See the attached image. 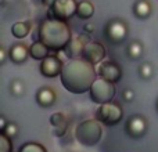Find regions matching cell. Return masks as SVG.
<instances>
[{
    "mask_svg": "<svg viewBox=\"0 0 158 152\" xmlns=\"http://www.w3.org/2000/svg\"><path fill=\"white\" fill-rule=\"evenodd\" d=\"M97 76V68L94 64L78 57L69 60L64 65L60 80L67 91L72 94H85L90 90Z\"/></svg>",
    "mask_w": 158,
    "mask_h": 152,
    "instance_id": "obj_1",
    "label": "cell"
},
{
    "mask_svg": "<svg viewBox=\"0 0 158 152\" xmlns=\"http://www.w3.org/2000/svg\"><path fill=\"white\" fill-rule=\"evenodd\" d=\"M38 39L49 47L50 51L58 54L72 40V32L67 21L47 17L39 25Z\"/></svg>",
    "mask_w": 158,
    "mask_h": 152,
    "instance_id": "obj_2",
    "label": "cell"
},
{
    "mask_svg": "<svg viewBox=\"0 0 158 152\" xmlns=\"http://www.w3.org/2000/svg\"><path fill=\"white\" fill-rule=\"evenodd\" d=\"M103 137V123L100 120L87 119L75 127V138L83 147H94Z\"/></svg>",
    "mask_w": 158,
    "mask_h": 152,
    "instance_id": "obj_3",
    "label": "cell"
},
{
    "mask_svg": "<svg viewBox=\"0 0 158 152\" xmlns=\"http://www.w3.org/2000/svg\"><path fill=\"white\" fill-rule=\"evenodd\" d=\"M115 94H117V89H115V83L106 80L103 78H97L94 80V83L92 84L89 90V97L97 105L101 104L110 102L114 100Z\"/></svg>",
    "mask_w": 158,
    "mask_h": 152,
    "instance_id": "obj_4",
    "label": "cell"
},
{
    "mask_svg": "<svg viewBox=\"0 0 158 152\" xmlns=\"http://www.w3.org/2000/svg\"><path fill=\"white\" fill-rule=\"evenodd\" d=\"M94 116L104 126H117L123 118L122 105L119 102H114V101L101 104L96 109Z\"/></svg>",
    "mask_w": 158,
    "mask_h": 152,
    "instance_id": "obj_5",
    "label": "cell"
},
{
    "mask_svg": "<svg viewBox=\"0 0 158 152\" xmlns=\"http://www.w3.org/2000/svg\"><path fill=\"white\" fill-rule=\"evenodd\" d=\"M78 2L77 0H56L49 8L47 15L49 18H57L61 21H68L77 15Z\"/></svg>",
    "mask_w": 158,
    "mask_h": 152,
    "instance_id": "obj_6",
    "label": "cell"
},
{
    "mask_svg": "<svg viewBox=\"0 0 158 152\" xmlns=\"http://www.w3.org/2000/svg\"><path fill=\"white\" fill-rule=\"evenodd\" d=\"M104 33H106V38L108 39V42H111L114 44H121L128 38V33H129L128 24L123 19L112 18L107 22Z\"/></svg>",
    "mask_w": 158,
    "mask_h": 152,
    "instance_id": "obj_7",
    "label": "cell"
},
{
    "mask_svg": "<svg viewBox=\"0 0 158 152\" xmlns=\"http://www.w3.org/2000/svg\"><path fill=\"white\" fill-rule=\"evenodd\" d=\"M148 129V122L144 116L142 115H132L125 125L126 134L132 140H140L146 136Z\"/></svg>",
    "mask_w": 158,
    "mask_h": 152,
    "instance_id": "obj_8",
    "label": "cell"
},
{
    "mask_svg": "<svg viewBox=\"0 0 158 152\" xmlns=\"http://www.w3.org/2000/svg\"><path fill=\"white\" fill-rule=\"evenodd\" d=\"M97 75L98 78H103L106 80L111 82V83H118L122 79V66L118 62L110 60V61H103L98 64L97 66Z\"/></svg>",
    "mask_w": 158,
    "mask_h": 152,
    "instance_id": "obj_9",
    "label": "cell"
},
{
    "mask_svg": "<svg viewBox=\"0 0 158 152\" xmlns=\"http://www.w3.org/2000/svg\"><path fill=\"white\" fill-rule=\"evenodd\" d=\"M106 55H107V50L103 43H100V42H90V43L85 44L81 57L90 61L94 65H98V64H101L104 61Z\"/></svg>",
    "mask_w": 158,
    "mask_h": 152,
    "instance_id": "obj_10",
    "label": "cell"
},
{
    "mask_svg": "<svg viewBox=\"0 0 158 152\" xmlns=\"http://www.w3.org/2000/svg\"><path fill=\"white\" fill-rule=\"evenodd\" d=\"M64 65H65V64L63 62V60L56 54V55H49V57L44 58L40 62L39 69H40V74L43 75L44 78L52 79V78H56V76L61 75Z\"/></svg>",
    "mask_w": 158,
    "mask_h": 152,
    "instance_id": "obj_11",
    "label": "cell"
},
{
    "mask_svg": "<svg viewBox=\"0 0 158 152\" xmlns=\"http://www.w3.org/2000/svg\"><path fill=\"white\" fill-rule=\"evenodd\" d=\"M28 57H31L29 47L25 46L24 43H15L10 47V50H8V58H10L11 62L17 64V65L27 62Z\"/></svg>",
    "mask_w": 158,
    "mask_h": 152,
    "instance_id": "obj_12",
    "label": "cell"
},
{
    "mask_svg": "<svg viewBox=\"0 0 158 152\" xmlns=\"http://www.w3.org/2000/svg\"><path fill=\"white\" fill-rule=\"evenodd\" d=\"M36 104L42 108H50L54 105L56 100H57V94L53 89L50 87H42L36 91Z\"/></svg>",
    "mask_w": 158,
    "mask_h": 152,
    "instance_id": "obj_13",
    "label": "cell"
},
{
    "mask_svg": "<svg viewBox=\"0 0 158 152\" xmlns=\"http://www.w3.org/2000/svg\"><path fill=\"white\" fill-rule=\"evenodd\" d=\"M29 55L36 61H43L44 58L50 55V49L38 39L29 46Z\"/></svg>",
    "mask_w": 158,
    "mask_h": 152,
    "instance_id": "obj_14",
    "label": "cell"
},
{
    "mask_svg": "<svg viewBox=\"0 0 158 152\" xmlns=\"http://www.w3.org/2000/svg\"><path fill=\"white\" fill-rule=\"evenodd\" d=\"M83 47H85V43L79 38H77V39H72V40L69 42L68 46L63 50V53L65 54V57L68 58V61H69V60H72V58L81 57L82 51H83Z\"/></svg>",
    "mask_w": 158,
    "mask_h": 152,
    "instance_id": "obj_15",
    "label": "cell"
},
{
    "mask_svg": "<svg viewBox=\"0 0 158 152\" xmlns=\"http://www.w3.org/2000/svg\"><path fill=\"white\" fill-rule=\"evenodd\" d=\"M151 3L148 0H137L133 4V14L139 19H147L151 15Z\"/></svg>",
    "mask_w": 158,
    "mask_h": 152,
    "instance_id": "obj_16",
    "label": "cell"
},
{
    "mask_svg": "<svg viewBox=\"0 0 158 152\" xmlns=\"http://www.w3.org/2000/svg\"><path fill=\"white\" fill-rule=\"evenodd\" d=\"M94 14V6L92 2L89 0H82L78 3V11H77V17L79 19H89L93 17Z\"/></svg>",
    "mask_w": 158,
    "mask_h": 152,
    "instance_id": "obj_17",
    "label": "cell"
},
{
    "mask_svg": "<svg viewBox=\"0 0 158 152\" xmlns=\"http://www.w3.org/2000/svg\"><path fill=\"white\" fill-rule=\"evenodd\" d=\"M31 32V22H15L11 26V35L17 39H24Z\"/></svg>",
    "mask_w": 158,
    "mask_h": 152,
    "instance_id": "obj_18",
    "label": "cell"
},
{
    "mask_svg": "<svg viewBox=\"0 0 158 152\" xmlns=\"http://www.w3.org/2000/svg\"><path fill=\"white\" fill-rule=\"evenodd\" d=\"M143 50H144V47H143L142 42L133 40L128 44V47H126V54H128V57L131 58V60L136 61V60H140V58H142Z\"/></svg>",
    "mask_w": 158,
    "mask_h": 152,
    "instance_id": "obj_19",
    "label": "cell"
},
{
    "mask_svg": "<svg viewBox=\"0 0 158 152\" xmlns=\"http://www.w3.org/2000/svg\"><path fill=\"white\" fill-rule=\"evenodd\" d=\"M18 152H47L46 147L42 144H39V142H25V144H22L21 147L18 148Z\"/></svg>",
    "mask_w": 158,
    "mask_h": 152,
    "instance_id": "obj_20",
    "label": "cell"
},
{
    "mask_svg": "<svg viewBox=\"0 0 158 152\" xmlns=\"http://www.w3.org/2000/svg\"><path fill=\"white\" fill-rule=\"evenodd\" d=\"M154 75V69H153V65L150 62H142L139 65V76L144 80H148L151 79Z\"/></svg>",
    "mask_w": 158,
    "mask_h": 152,
    "instance_id": "obj_21",
    "label": "cell"
},
{
    "mask_svg": "<svg viewBox=\"0 0 158 152\" xmlns=\"http://www.w3.org/2000/svg\"><path fill=\"white\" fill-rule=\"evenodd\" d=\"M10 91H11V94L15 95V97H21V95H24L25 87H24L22 80H19V79H14V80L10 83Z\"/></svg>",
    "mask_w": 158,
    "mask_h": 152,
    "instance_id": "obj_22",
    "label": "cell"
},
{
    "mask_svg": "<svg viewBox=\"0 0 158 152\" xmlns=\"http://www.w3.org/2000/svg\"><path fill=\"white\" fill-rule=\"evenodd\" d=\"M0 133L13 140V138H15V137L18 136V126H17L14 122H8L7 125H6V127H3L2 130H0Z\"/></svg>",
    "mask_w": 158,
    "mask_h": 152,
    "instance_id": "obj_23",
    "label": "cell"
},
{
    "mask_svg": "<svg viewBox=\"0 0 158 152\" xmlns=\"http://www.w3.org/2000/svg\"><path fill=\"white\" fill-rule=\"evenodd\" d=\"M0 152H13V141L0 133Z\"/></svg>",
    "mask_w": 158,
    "mask_h": 152,
    "instance_id": "obj_24",
    "label": "cell"
},
{
    "mask_svg": "<svg viewBox=\"0 0 158 152\" xmlns=\"http://www.w3.org/2000/svg\"><path fill=\"white\" fill-rule=\"evenodd\" d=\"M65 120H67V116L63 112H54V114H52V116H50V125H52L53 127H56V126L61 125V123L65 122Z\"/></svg>",
    "mask_w": 158,
    "mask_h": 152,
    "instance_id": "obj_25",
    "label": "cell"
},
{
    "mask_svg": "<svg viewBox=\"0 0 158 152\" xmlns=\"http://www.w3.org/2000/svg\"><path fill=\"white\" fill-rule=\"evenodd\" d=\"M67 130H68V120H65V122H63L61 125L56 126L54 130H53V134H54L56 137H63L64 134L67 133Z\"/></svg>",
    "mask_w": 158,
    "mask_h": 152,
    "instance_id": "obj_26",
    "label": "cell"
},
{
    "mask_svg": "<svg viewBox=\"0 0 158 152\" xmlns=\"http://www.w3.org/2000/svg\"><path fill=\"white\" fill-rule=\"evenodd\" d=\"M122 98L126 101V102H132V101H133V98H135V93H133V90L126 89L125 91L122 93Z\"/></svg>",
    "mask_w": 158,
    "mask_h": 152,
    "instance_id": "obj_27",
    "label": "cell"
},
{
    "mask_svg": "<svg viewBox=\"0 0 158 152\" xmlns=\"http://www.w3.org/2000/svg\"><path fill=\"white\" fill-rule=\"evenodd\" d=\"M79 39H81L82 42H83L85 44H87V43H90L92 42V38H90V33H87V32H82L81 35L78 36Z\"/></svg>",
    "mask_w": 158,
    "mask_h": 152,
    "instance_id": "obj_28",
    "label": "cell"
},
{
    "mask_svg": "<svg viewBox=\"0 0 158 152\" xmlns=\"http://www.w3.org/2000/svg\"><path fill=\"white\" fill-rule=\"evenodd\" d=\"M0 54H2V58H0V64H4L6 61H7L8 51L4 49V47H2V49H0Z\"/></svg>",
    "mask_w": 158,
    "mask_h": 152,
    "instance_id": "obj_29",
    "label": "cell"
},
{
    "mask_svg": "<svg viewBox=\"0 0 158 152\" xmlns=\"http://www.w3.org/2000/svg\"><path fill=\"white\" fill-rule=\"evenodd\" d=\"M83 32L93 33V32H94V25H93V24H85V26H83Z\"/></svg>",
    "mask_w": 158,
    "mask_h": 152,
    "instance_id": "obj_30",
    "label": "cell"
},
{
    "mask_svg": "<svg viewBox=\"0 0 158 152\" xmlns=\"http://www.w3.org/2000/svg\"><path fill=\"white\" fill-rule=\"evenodd\" d=\"M7 120H6V116L4 115H2V116H0V130H2L3 127H6V125H7Z\"/></svg>",
    "mask_w": 158,
    "mask_h": 152,
    "instance_id": "obj_31",
    "label": "cell"
},
{
    "mask_svg": "<svg viewBox=\"0 0 158 152\" xmlns=\"http://www.w3.org/2000/svg\"><path fill=\"white\" fill-rule=\"evenodd\" d=\"M54 2H56V0H42V6H44V7L49 8Z\"/></svg>",
    "mask_w": 158,
    "mask_h": 152,
    "instance_id": "obj_32",
    "label": "cell"
},
{
    "mask_svg": "<svg viewBox=\"0 0 158 152\" xmlns=\"http://www.w3.org/2000/svg\"><path fill=\"white\" fill-rule=\"evenodd\" d=\"M33 3H39V4H42V0H32Z\"/></svg>",
    "mask_w": 158,
    "mask_h": 152,
    "instance_id": "obj_33",
    "label": "cell"
},
{
    "mask_svg": "<svg viewBox=\"0 0 158 152\" xmlns=\"http://www.w3.org/2000/svg\"><path fill=\"white\" fill-rule=\"evenodd\" d=\"M156 109H157V112H158V98H157V101H156Z\"/></svg>",
    "mask_w": 158,
    "mask_h": 152,
    "instance_id": "obj_34",
    "label": "cell"
}]
</instances>
